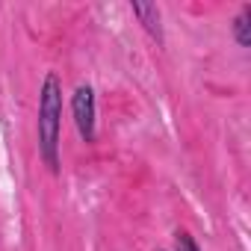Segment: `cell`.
<instances>
[{
	"instance_id": "6da1fadb",
	"label": "cell",
	"mask_w": 251,
	"mask_h": 251,
	"mask_svg": "<svg viewBox=\"0 0 251 251\" xmlns=\"http://www.w3.org/2000/svg\"><path fill=\"white\" fill-rule=\"evenodd\" d=\"M59 130H62V83L50 71L39 89V154L53 175L59 172Z\"/></svg>"
},
{
	"instance_id": "7a4b0ae2",
	"label": "cell",
	"mask_w": 251,
	"mask_h": 251,
	"mask_svg": "<svg viewBox=\"0 0 251 251\" xmlns=\"http://www.w3.org/2000/svg\"><path fill=\"white\" fill-rule=\"evenodd\" d=\"M71 115H74V124H77L83 142H95V136H98V106H95V89L89 83L74 89Z\"/></svg>"
},
{
	"instance_id": "3957f363",
	"label": "cell",
	"mask_w": 251,
	"mask_h": 251,
	"mask_svg": "<svg viewBox=\"0 0 251 251\" xmlns=\"http://www.w3.org/2000/svg\"><path fill=\"white\" fill-rule=\"evenodd\" d=\"M130 12L139 18V24L145 27V33L154 39V42H160L163 45V12H160V6L157 3H130Z\"/></svg>"
},
{
	"instance_id": "277c9868",
	"label": "cell",
	"mask_w": 251,
	"mask_h": 251,
	"mask_svg": "<svg viewBox=\"0 0 251 251\" xmlns=\"http://www.w3.org/2000/svg\"><path fill=\"white\" fill-rule=\"evenodd\" d=\"M230 33H233V39H236L239 48H248L251 45V6H242L239 9V15L230 24Z\"/></svg>"
},
{
	"instance_id": "5b68a950",
	"label": "cell",
	"mask_w": 251,
	"mask_h": 251,
	"mask_svg": "<svg viewBox=\"0 0 251 251\" xmlns=\"http://www.w3.org/2000/svg\"><path fill=\"white\" fill-rule=\"evenodd\" d=\"M175 251H201V248H198V242L189 230H177L175 233Z\"/></svg>"
}]
</instances>
